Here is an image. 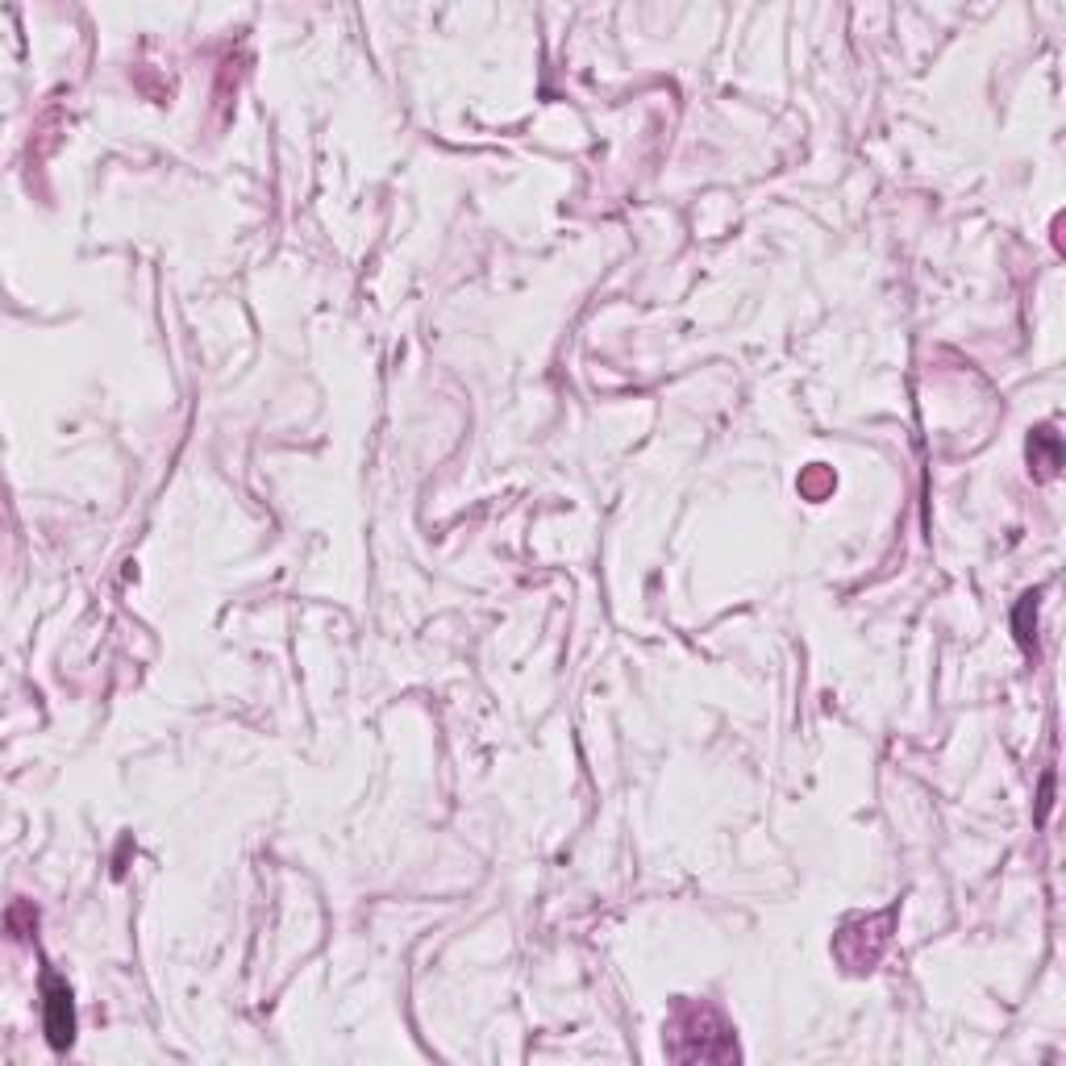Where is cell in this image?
Listing matches in <instances>:
<instances>
[{
	"instance_id": "cell-1",
	"label": "cell",
	"mask_w": 1066,
	"mask_h": 1066,
	"mask_svg": "<svg viewBox=\"0 0 1066 1066\" xmlns=\"http://www.w3.org/2000/svg\"><path fill=\"white\" fill-rule=\"evenodd\" d=\"M72 1030H75L72 992L58 979H46V1033H51V1042L55 1046H67L72 1042Z\"/></svg>"
}]
</instances>
